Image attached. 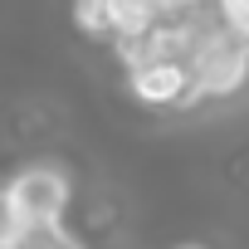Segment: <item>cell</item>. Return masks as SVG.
<instances>
[{
  "mask_svg": "<svg viewBox=\"0 0 249 249\" xmlns=\"http://www.w3.org/2000/svg\"><path fill=\"white\" fill-rule=\"evenodd\" d=\"M5 196L15 200V210L25 215L30 234L25 244H69V205H73V176L64 161L54 157H30L20 161L5 181Z\"/></svg>",
  "mask_w": 249,
  "mask_h": 249,
  "instance_id": "6da1fadb",
  "label": "cell"
},
{
  "mask_svg": "<svg viewBox=\"0 0 249 249\" xmlns=\"http://www.w3.org/2000/svg\"><path fill=\"white\" fill-rule=\"evenodd\" d=\"M191 83L205 103H230L249 88V39L220 30L191 54Z\"/></svg>",
  "mask_w": 249,
  "mask_h": 249,
  "instance_id": "7a4b0ae2",
  "label": "cell"
},
{
  "mask_svg": "<svg viewBox=\"0 0 249 249\" xmlns=\"http://www.w3.org/2000/svg\"><path fill=\"white\" fill-rule=\"evenodd\" d=\"M122 78H127V93L137 107H152V112H176L186 88H191V64L186 59H137L122 69Z\"/></svg>",
  "mask_w": 249,
  "mask_h": 249,
  "instance_id": "3957f363",
  "label": "cell"
},
{
  "mask_svg": "<svg viewBox=\"0 0 249 249\" xmlns=\"http://www.w3.org/2000/svg\"><path fill=\"white\" fill-rule=\"evenodd\" d=\"M107 5V39H137L161 20L157 0H103Z\"/></svg>",
  "mask_w": 249,
  "mask_h": 249,
  "instance_id": "277c9868",
  "label": "cell"
},
{
  "mask_svg": "<svg viewBox=\"0 0 249 249\" xmlns=\"http://www.w3.org/2000/svg\"><path fill=\"white\" fill-rule=\"evenodd\" d=\"M69 20L83 39L93 44H107V5L103 0H69Z\"/></svg>",
  "mask_w": 249,
  "mask_h": 249,
  "instance_id": "5b68a950",
  "label": "cell"
},
{
  "mask_svg": "<svg viewBox=\"0 0 249 249\" xmlns=\"http://www.w3.org/2000/svg\"><path fill=\"white\" fill-rule=\"evenodd\" d=\"M25 234H30L25 215L15 210V200L5 196V186H0V249H20V244H25Z\"/></svg>",
  "mask_w": 249,
  "mask_h": 249,
  "instance_id": "8992f818",
  "label": "cell"
},
{
  "mask_svg": "<svg viewBox=\"0 0 249 249\" xmlns=\"http://www.w3.org/2000/svg\"><path fill=\"white\" fill-rule=\"evenodd\" d=\"M210 10H215L220 30H230V35L249 39V0H210Z\"/></svg>",
  "mask_w": 249,
  "mask_h": 249,
  "instance_id": "52a82bcc",
  "label": "cell"
}]
</instances>
